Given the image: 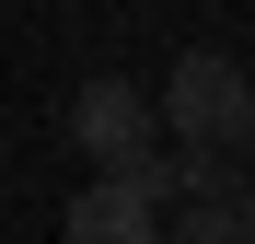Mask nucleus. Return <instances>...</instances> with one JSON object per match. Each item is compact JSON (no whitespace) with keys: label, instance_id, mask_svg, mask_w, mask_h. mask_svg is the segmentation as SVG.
<instances>
[{"label":"nucleus","instance_id":"f257e3e1","mask_svg":"<svg viewBox=\"0 0 255 244\" xmlns=\"http://www.w3.org/2000/svg\"><path fill=\"white\" fill-rule=\"evenodd\" d=\"M151 116H162V140H197V151H244V140H255V81H244V58H221V47H186Z\"/></svg>","mask_w":255,"mask_h":244},{"label":"nucleus","instance_id":"f03ea898","mask_svg":"<svg viewBox=\"0 0 255 244\" xmlns=\"http://www.w3.org/2000/svg\"><path fill=\"white\" fill-rule=\"evenodd\" d=\"M58 244H162V198H139L128 175H93L58 210Z\"/></svg>","mask_w":255,"mask_h":244},{"label":"nucleus","instance_id":"7ed1b4c3","mask_svg":"<svg viewBox=\"0 0 255 244\" xmlns=\"http://www.w3.org/2000/svg\"><path fill=\"white\" fill-rule=\"evenodd\" d=\"M162 244H255V233H244V210H232V186H197L186 221H162Z\"/></svg>","mask_w":255,"mask_h":244},{"label":"nucleus","instance_id":"20e7f679","mask_svg":"<svg viewBox=\"0 0 255 244\" xmlns=\"http://www.w3.org/2000/svg\"><path fill=\"white\" fill-rule=\"evenodd\" d=\"M232 210H244V233H255V175H244V186H232Z\"/></svg>","mask_w":255,"mask_h":244},{"label":"nucleus","instance_id":"39448f33","mask_svg":"<svg viewBox=\"0 0 255 244\" xmlns=\"http://www.w3.org/2000/svg\"><path fill=\"white\" fill-rule=\"evenodd\" d=\"M244 151H255V140H244Z\"/></svg>","mask_w":255,"mask_h":244}]
</instances>
